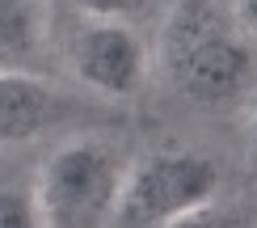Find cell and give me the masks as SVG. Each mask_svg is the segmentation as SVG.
<instances>
[{
	"label": "cell",
	"mask_w": 257,
	"mask_h": 228,
	"mask_svg": "<svg viewBox=\"0 0 257 228\" xmlns=\"http://www.w3.org/2000/svg\"><path fill=\"white\" fill-rule=\"evenodd\" d=\"M160 68L169 85L194 106H228L249 89L253 51L232 5L173 0L160 34Z\"/></svg>",
	"instance_id": "6da1fadb"
},
{
	"label": "cell",
	"mask_w": 257,
	"mask_h": 228,
	"mask_svg": "<svg viewBox=\"0 0 257 228\" xmlns=\"http://www.w3.org/2000/svg\"><path fill=\"white\" fill-rule=\"evenodd\" d=\"M131 161L110 139L80 135L42 161L34 207L42 228H110Z\"/></svg>",
	"instance_id": "7a4b0ae2"
},
{
	"label": "cell",
	"mask_w": 257,
	"mask_h": 228,
	"mask_svg": "<svg viewBox=\"0 0 257 228\" xmlns=\"http://www.w3.org/2000/svg\"><path fill=\"white\" fill-rule=\"evenodd\" d=\"M219 194V169L202 152L165 148L126 165L114 224L118 228H169Z\"/></svg>",
	"instance_id": "3957f363"
},
{
	"label": "cell",
	"mask_w": 257,
	"mask_h": 228,
	"mask_svg": "<svg viewBox=\"0 0 257 228\" xmlns=\"http://www.w3.org/2000/svg\"><path fill=\"white\" fill-rule=\"evenodd\" d=\"M68 63L80 85L105 97H131L148 81V47L135 26L80 17L68 34Z\"/></svg>",
	"instance_id": "277c9868"
},
{
	"label": "cell",
	"mask_w": 257,
	"mask_h": 228,
	"mask_svg": "<svg viewBox=\"0 0 257 228\" xmlns=\"http://www.w3.org/2000/svg\"><path fill=\"white\" fill-rule=\"evenodd\" d=\"M63 97L38 81L34 72H0V144L42 135L51 123H59Z\"/></svg>",
	"instance_id": "5b68a950"
},
{
	"label": "cell",
	"mask_w": 257,
	"mask_h": 228,
	"mask_svg": "<svg viewBox=\"0 0 257 228\" xmlns=\"http://www.w3.org/2000/svg\"><path fill=\"white\" fill-rule=\"evenodd\" d=\"M47 38V0H0V72H30Z\"/></svg>",
	"instance_id": "8992f818"
},
{
	"label": "cell",
	"mask_w": 257,
	"mask_h": 228,
	"mask_svg": "<svg viewBox=\"0 0 257 228\" xmlns=\"http://www.w3.org/2000/svg\"><path fill=\"white\" fill-rule=\"evenodd\" d=\"M84 17L97 21H122V26H135V21H148L156 13H169L173 0H76Z\"/></svg>",
	"instance_id": "52a82bcc"
},
{
	"label": "cell",
	"mask_w": 257,
	"mask_h": 228,
	"mask_svg": "<svg viewBox=\"0 0 257 228\" xmlns=\"http://www.w3.org/2000/svg\"><path fill=\"white\" fill-rule=\"evenodd\" d=\"M169 228H257V220L249 215V207H232V203H202V207H194L190 215H181V220H173Z\"/></svg>",
	"instance_id": "ba28073f"
},
{
	"label": "cell",
	"mask_w": 257,
	"mask_h": 228,
	"mask_svg": "<svg viewBox=\"0 0 257 228\" xmlns=\"http://www.w3.org/2000/svg\"><path fill=\"white\" fill-rule=\"evenodd\" d=\"M0 228H42L34 194L17 190V186H0Z\"/></svg>",
	"instance_id": "9c48e42d"
},
{
	"label": "cell",
	"mask_w": 257,
	"mask_h": 228,
	"mask_svg": "<svg viewBox=\"0 0 257 228\" xmlns=\"http://www.w3.org/2000/svg\"><path fill=\"white\" fill-rule=\"evenodd\" d=\"M232 13H236L244 34H257V0H232Z\"/></svg>",
	"instance_id": "30bf717a"
},
{
	"label": "cell",
	"mask_w": 257,
	"mask_h": 228,
	"mask_svg": "<svg viewBox=\"0 0 257 228\" xmlns=\"http://www.w3.org/2000/svg\"><path fill=\"white\" fill-rule=\"evenodd\" d=\"M253 139H257V114H253Z\"/></svg>",
	"instance_id": "8fae6325"
}]
</instances>
